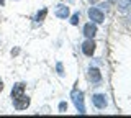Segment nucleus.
Returning <instances> with one entry per match:
<instances>
[{"instance_id": "obj_1", "label": "nucleus", "mask_w": 131, "mask_h": 118, "mask_svg": "<svg viewBox=\"0 0 131 118\" xmlns=\"http://www.w3.org/2000/svg\"><path fill=\"white\" fill-rule=\"evenodd\" d=\"M71 97H72V102H74V105H75L77 112H79L80 115H84V113H85V105H84V93H82L80 90H77V89H74V90H72V93H71Z\"/></svg>"}, {"instance_id": "obj_2", "label": "nucleus", "mask_w": 131, "mask_h": 118, "mask_svg": "<svg viewBox=\"0 0 131 118\" xmlns=\"http://www.w3.org/2000/svg\"><path fill=\"white\" fill-rule=\"evenodd\" d=\"M92 102L98 110H103V108H106V105H108V100H106V97L103 93H95V95L92 97Z\"/></svg>"}, {"instance_id": "obj_3", "label": "nucleus", "mask_w": 131, "mask_h": 118, "mask_svg": "<svg viewBox=\"0 0 131 118\" xmlns=\"http://www.w3.org/2000/svg\"><path fill=\"white\" fill-rule=\"evenodd\" d=\"M89 17H90V20H93L95 23H102L105 20L103 12H102L100 8H95V7H92V8L89 10Z\"/></svg>"}, {"instance_id": "obj_4", "label": "nucleus", "mask_w": 131, "mask_h": 118, "mask_svg": "<svg viewBox=\"0 0 131 118\" xmlns=\"http://www.w3.org/2000/svg\"><path fill=\"white\" fill-rule=\"evenodd\" d=\"M82 52H84L85 56H89V58L95 52V41H93L92 38H89L87 41L82 44Z\"/></svg>"}, {"instance_id": "obj_5", "label": "nucleus", "mask_w": 131, "mask_h": 118, "mask_svg": "<svg viewBox=\"0 0 131 118\" xmlns=\"http://www.w3.org/2000/svg\"><path fill=\"white\" fill-rule=\"evenodd\" d=\"M28 105H30V99H28V97H25V95H21V97H18V99L13 100V107L16 110H25Z\"/></svg>"}, {"instance_id": "obj_6", "label": "nucleus", "mask_w": 131, "mask_h": 118, "mask_svg": "<svg viewBox=\"0 0 131 118\" xmlns=\"http://www.w3.org/2000/svg\"><path fill=\"white\" fill-rule=\"evenodd\" d=\"M25 92V84L23 82H18L16 85H13V89H12V99H18V97H21Z\"/></svg>"}, {"instance_id": "obj_7", "label": "nucleus", "mask_w": 131, "mask_h": 118, "mask_svg": "<svg viewBox=\"0 0 131 118\" xmlns=\"http://www.w3.org/2000/svg\"><path fill=\"white\" fill-rule=\"evenodd\" d=\"M84 35L87 36V38H93V36L97 35V26H95V23H87V25L84 26Z\"/></svg>"}, {"instance_id": "obj_8", "label": "nucleus", "mask_w": 131, "mask_h": 118, "mask_svg": "<svg viewBox=\"0 0 131 118\" xmlns=\"http://www.w3.org/2000/svg\"><path fill=\"white\" fill-rule=\"evenodd\" d=\"M89 79L92 80V82H100V80H102L100 71H98L97 67H90L89 69Z\"/></svg>"}, {"instance_id": "obj_9", "label": "nucleus", "mask_w": 131, "mask_h": 118, "mask_svg": "<svg viewBox=\"0 0 131 118\" xmlns=\"http://www.w3.org/2000/svg\"><path fill=\"white\" fill-rule=\"evenodd\" d=\"M56 17L57 18H67L69 17V7H66V5H57L56 7Z\"/></svg>"}, {"instance_id": "obj_10", "label": "nucleus", "mask_w": 131, "mask_h": 118, "mask_svg": "<svg viewBox=\"0 0 131 118\" xmlns=\"http://www.w3.org/2000/svg\"><path fill=\"white\" fill-rule=\"evenodd\" d=\"M46 15H48V10H46V8H43L41 12H38V13H36V17H35V22H36V23H41L44 18H46Z\"/></svg>"}, {"instance_id": "obj_11", "label": "nucleus", "mask_w": 131, "mask_h": 118, "mask_svg": "<svg viewBox=\"0 0 131 118\" xmlns=\"http://www.w3.org/2000/svg\"><path fill=\"white\" fill-rule=\"evenodd\" d=\"M128 0H121L120 3H118V8H120V12H123V13H125L126 10H128Z\"/></svg>"}, {"instance_id": "obj_12", "label": "nucleus", "mask_w": 131, "mask_h": 118, "mask_svg": "<svg viewBox=\"0 0 131 118\" xmlns=\"http://www.w3.org/2000/svg\"><path fill=\"white\" fill-rule=\"evenodd\" d=\"M79 20H80L79 13H74V15H72V18H71V25H79Z\"/></svg>"}, {"instance_id": "obj_13", "label": "nucleus", "mask_w": 131, "mask_h": 118, "mask_svg": "<svg viewBox=\"0 0 131 118\" xmlns=\"http://www.w3.org/2000/svg\"><path fill=\"white\" fill-rule=\"evenodd\" d=\"M56 69H57V74H59V76H64V67H62V64H61V62L56 64Z\"/></svg>"}, {"instance_id": "obj_14", "label": "nucleus", "mask_w": 131, "mask_h": 118, "mask_svg": "<svg viewBox=\"0 0 131 118\" xmlns=\"http://www.w3.org/2000/svg\"><path fill=\"white\" fill-rule=\"evenodd\" d=\"M59 112H67V103H66V102H61L59 103Z\"/></svg>"}, {"instance_id": "obj_15", "label": "nucleus", "mask_w": 131, "mask_h": 118, "mask_svg": "<svg viewBox=\"0 0 131 118\" xmlns=\"http://www.w3.org/2000/svg\"><path fill=\"white\" fill-rule=\"evenodd\" d=\"M2 90H3V82L0 80V92H2Z\"/></svg>"}, {"instance_id": "obj_16", "label": "nucleus", "mask_w": 131, "mask_h": 118, "mask_svg": "<svg viewBox=\"0 0 131 118\" xmlns=\"http://www.w3.org/2000/svg\"><path fill=\"white\" fill-rule=\"evenodd\" d=\"M118 0H108V3H116Z\"/></svg>"}, {"instance_id": "obj_17", "label": "nucleus", "mask_w": 131, "mask_h": 118, "mask_svg": "<svg viewBox=\"0 0 131 118\" xmlns=\"http://www.w3.org/2000/svg\"><path fill=\"white\" fill-rule=\"evenodd\" d=\"M89 2H90V3H97L98 0H89Z\"/></svg>"}, {"instance_id": "obj_18", "label": "nucleus", "mask_w": 131, "mask_h": 118, "mask_svg": "<svg viewBox=\"0 0 131 118\" xmlns=\"http://www.w3.org/2000/svg\"><path fill=\"white\" fill-rule=\"evenodd\" d=\"M3 3H5V0H0V5H3Z\"/></svg>"}, {"instance_id": "obj_19", "label": "nucleus", "mask_w": 131, "mask_h": 118, "mask_svg": "<svg viewBox=\"0 0 131 118\" xmlns=\"http://www.w3.org/2000/svg\"><path fill=\"white\" fill-rule=\"evenodd\" d=\"M128 2H129V3H131V0H128Z\"/></svg>"}]
</instances>
